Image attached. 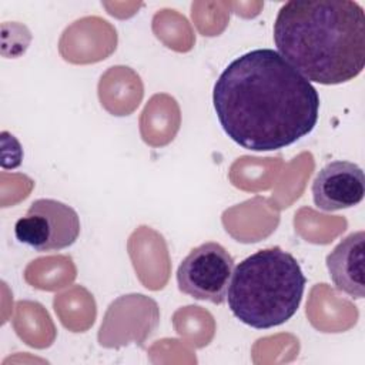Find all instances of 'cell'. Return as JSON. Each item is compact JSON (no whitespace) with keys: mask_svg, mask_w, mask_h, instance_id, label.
I'll return each mask as SVG.
<instances>
[{"mask_svg":"<svg viewBox=\"0 0 365 365\" xmlns=\"http://www.w3.org/2000/svg\"><path fill=\"white\" fill-rule=\"evenodd\" d=\"M365 195L362 168L351 161L328 163L312 182L315 205L324 211H338L358 205Z\"/></svg>","mask_w":365,"mask_h":365,"instance_id":"6","label":"cell"},{"mask_svg":"<svg viewBox=\"0 0 365 365\" xmlns=\"http://www.w3.org/2000/svg\"><path fill=\"white\" fill-rule=\"evenodd\" d=\"M279 56L309 83L342 84L365 66V13L351 0L287 1L274 21Z\"/></svg>","mask_w":365,"mask_h":365,"instance_id":"2","label":"cell"},{"mask_svg":"<svg viewBox=\"0 0 365 365\" xmlns=\"http://www.w3.org/2000/svg\"><path fill=\"white\" fill-rule=\"evenodd\" d=\"M14 235L19 242L36 251H58L73 245L78 238L80 217L68 204L40 198L16 221Z\"/></svg>","mask_w":365,"mask_h":365,"instance_id":"4","label":"cell"},{"mask_svg":"<svg viewBox=\"0 0 365 365\" xmlns=\"http://www.w3.org/2000/svg\"><path fill=\"white\" fill-rule=\"evenodd\" d=\"M365 232L356 231L345 237L328 255L327 268L335 288L352 298L365 295Z\"/></svg>","mask_w":365,"mask_h":365,"instance_id":"7","label":"cell"},{"mask_svg":"<svg viewBox=\"0 0 365 365\" xmlns=\"http://www.w3.org/2000/svg\"><path fill=\"white\" fill-rule=\"evenodd\" d=\"M212 103L234 143L252 151H274L314 130L321 101L317 88L277 50L255 48L222 70Z\"/></svg>","mask_w":365,"mask_h":365,"instance_id":"1","label":"cell"},{"mask_svg":"<svg viewBox=\"0 0 365 365\" xmlns=\"http://www.w3.org/2000/svg\"><path fill=\"white\" fill-rule=\"evenodd\" d=\"M234 272V258L218 242H204L190 251L177 269L178 289L200 301L222 304Z\"/></svg>","mask_w":365,"mask_h":365,"instance_id":"5","label":"cell"},{"mask_svg":"<svg viewBox=\"0 0 365 365\" xmlns=\"http://www.w3.org/2000/svg\"><path fill=\"white\" fill-rule=\"evenodd\" d=\"M305 284L292 254L279 247L258 250L235 267L227 292L228 308L251 328H274L295 315Z\"/></svg>","mask_w":365,"mask_h":365,"instance_id":"3","label":"cell"}]
</instances>
